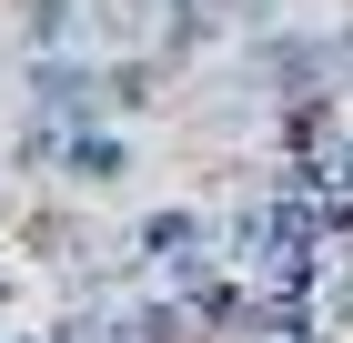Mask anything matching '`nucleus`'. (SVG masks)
Wrapping results in <instances>:
<instances>
[{"mask_svg": "<svg viewBox=\"0 0 353 343\" xmlns=\"http://www.w3.org/2000/svg\"><path fill=\"white\" fill-rule=\"evenodd\" d=\"M21 101L10 111H41L51 132H101L111 101H101V51H61V61H10Z\"/></svg>", "mask_w": 353, "mask_h": 343, "instance_id": "nucleus-1", "label": "nucleus"}, {"mask_svg": "<svg viewBox=\"0 0 353 343\" xmlns=\"http://www.w3.org/2000/svg\"><path fill=\"white\" fill-rule=\"evenodd\" d=\"M0 313H10V273H0Z\"/></svg>", "mask_w": 353, "mask_h": 343, "instance_id": "nucleus-8", "label": "nucleus"}, {"mask_svg": "<svg viewBox=\"0 0 353 343\" xmlns=\"http://www.w3.org/2000/svg\"><path fill=\"white\" fill-rule=\"evenodd\" d=\"M0 81H10V51H0Z\"/></svg>", "mask_w": 353, "mask_h": 343, "instance_id": "nucleus-9", "label": "nucleus"}, {"mask_svg": "<svg viewBox=\"0 0 353 343\" xmlns=\"http://www.w3.org/2000/svg\"><path fill=\"white\" fill-rule=\"evenodd\" d=\"M132 253H141V273H172V263H212L222 253V222L202 202H152L132 222Z\"/></svg>", "mask_w": 353, "mask_h": 343, "instance_id": "nucleus-2", "label": "nucleus"}, {"mask_svg": "<svg viewBox=\"0 0 353 343\" xmlns=\"http://www.w3.org/2000/svg\"><path fill=\"white\" fill-rule=\"evenodd\" d=\"M172 91H182V81H172L152 51H132V61H101V101H111V132H121V121H152V111H172Z\"/></svg>", "mask_w": 353, "mask_h": 343, "instance_id": "nucleus-5", "label": "nucleus"}, {"mask_svg": "<svg viewBox=\"0 0 353 343\" xmlns=\"http://www.w3.org/2000/svg\"><path fill=\"white\" fill-rule=\"evenodd\" d=\"M61 51H91L81 0H21L10 10V61H61Z\"/></svg>", "mask_w": 353, "mask_h": 343, "instance_id": "nucleus-3", "label": "nucleus"}, {"mask_svg": "<svg viewBox=\"0 0 353 343\" xmlns=\"http://www.w3.org/2000/svg\"><path fill=\"white\" fill-rule=\"evenodd\" d=\"M111 182H132V132H71L61 141V192H81V202H101Z\"/></svg>", "mask_w": 353, "mask_h": 343, "instance_id": "nucleus-4", "label": "nucleus"}, {"mask_svg": "<svg viewBox=\"0 0 353 343\" xmlns=\"http://www.w3.org/2000/svg\"><path fill=\"white\" fill-rule=\"evenodd\" d=\"M61 141H71V132H51L41 111H10V132H0V172H10V182H61Z\"/></svg>", "mask_w": 353, "mask_h": 343, "instance_id": "nucleus-6", "label": "nucleus"}, {"mask_svg": "<svg viewBox=\"0 0 353 343\" xmlns=\"http://www.w3.org/2000/svg\"><path fill=\"white\" fill-rule=\"evenodd\" d=\"M212 10H222V30H232V51H243V41H272V30L293 21L283 0H212Z\"/></svg>", "mask_w": 353, "mask_h": 343, "instance_id": "nucleus-7", "label": "nucleus"}]
</instances>
